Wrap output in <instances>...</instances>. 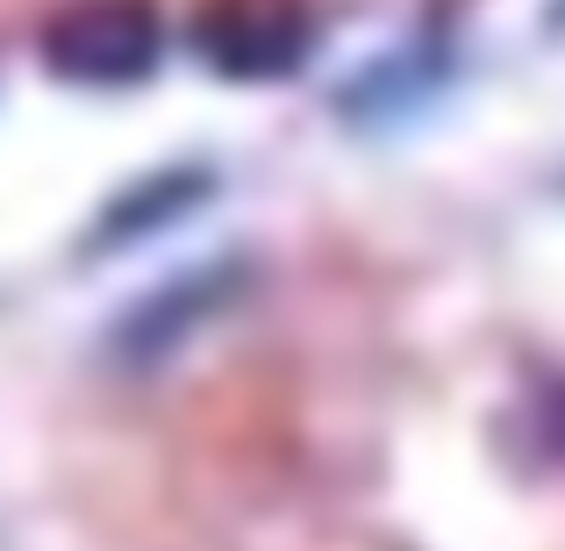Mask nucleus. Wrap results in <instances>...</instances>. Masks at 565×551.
Listing matches in <instances>:
<instances>
[{"label": "nucleus", "instance_id": "obj_1", "mask_svg": "<svg viewBox=\"0 0 565 551\" xmlns=\"http://www.w3.org/2000/svg\"><path fill=\"white\" fill-rule=\"evenodd\" d=\"M43 65L79 86H122L158 65V22L137 0H86L43 29Z\"/></svg>", "mask_w": 565, "mask_h": 551}, {"label": "nucleus", "instance_id": "obj_2", "mask_svg": "<svg viewBox=\"0 0 565 551\" xmlns=\"http://www.w3.org/2000/svg\"><path fill=\"white\" fill-rule=\"evenodd\" d=\"M236 279H244L236 265H201V273H186V279H172V287H158L151 301H137V308L122 316V330H115V351H122L129 365L172 359V351H180L186 337L236 294Z\"/></svg>", "mask_w": 565, "mask_h": 551}, {"label": "nucleus", "instance_id": "obj_3", "mask_svg": "<svg viewBox=\"0 0 565 551\" xmlns=\"http://www.w3.org/2000/svg\"><path fill=\"white\" fill-rule=\"evenodd\" d=\"M301 51H308V29L287 8H236L207 29V57L230 80H279L287 65H301Z\"/></svg>", "mask_w": 565, "mask_h": 551}, {"label": "nucleus", "instance_id": "obj_4", "mask_svg": "<svg viewBox=\"0 0 565 551\" xmlns=\"http://www.w3.org/2000/svg\"><path fill=\"white\" fill-rule=\"evenodd\" d=\"M207 193V172L201 166H180V172H151V180L122 187V201H108L94 244H137V236H158L166 222H180L193 201Z\"/></svg>", "mask_w": 565, "mask_h": 551}, {"label": "nucleus", "instance_id": "obj_5", "mask_svg": "<svg viewBox=\"0 0 565 551\" xmlns=\"http://www.w3.org/2000/svg\"><path fill=\"white\" fill-rule=\"evenodd\" d=\"M444 57L437 51H401V57H380V65H365L359 80L337 94V108H351V115H365V123H380V115H401L423 86H437L444 80Z\"/></svg>", "mask_w": 565, "mask_h": 551}, {"label": "nucleus", "instance_id": "obj_6", "mask_svg": "<svg viewBox=\"0 0 565 551\" xmlns=\"http://www.w3.org/2000/svg\"><path fill=\"white\" fill-rule=\"evenodd\" d=\"M552 22H558V29H565V0H558V8H552Z\"/></svg>", "mask_w": 565, "mask_h": 551}]
</instances>
